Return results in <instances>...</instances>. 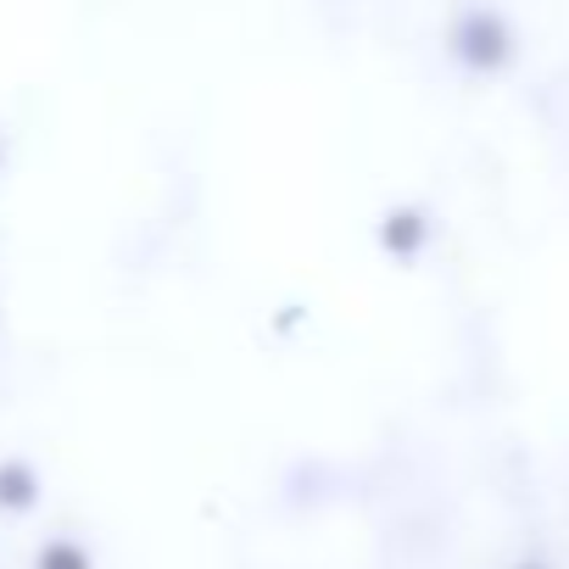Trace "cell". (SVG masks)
Masks as SVG:
<instances>
[{"label": "cell", "instance_id": "1", "mask_svg": "<svg viewBox=\"0 0 569 569\" xmlns=\"http://www.w3.org/2000/svg\"><path fill=\"white\" fill-rule=\"evenodd\" d=\"M0 508H12V513L34 508V475H29L23 463H7V469H0Z\"/></svg>", "mask_w": 569, "mask_h": 569}, {"label": "cell", "instance_id": "2", "mask_svg": "<svg viewBox=\"0 0 569 569\" xmlns=\"http://www.w3.org/2000/svg\"><path fill=\"white\" fill-rule=\"evenodd\" d=\"M34 569H90V558H84V547H73V541H46Z\"/></svg>", "mask_w": 569, "mask_h": 569}]
</instances>
